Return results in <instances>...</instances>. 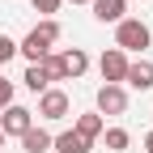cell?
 <instances>
[{
	"instance_id": "ac0fdd59",
	"label": "cell",
	"mask_w": 153,
	"mask_h": 153,
	"mask_svg": "<svg viewBox=\"0 0 153 153\" xmlns=\"http://www.w3.org/2000/svg\"><path fill=\"white\" fill-rule=\"evenodd\" d=\"M30 4H34L38 13H47V17H51V13H60V4H64V0H30Z\"/></svg>"
},
{
	"instance_id": "ba28073f",
	"label": "cell",
	"mask_w": 153,
	"mask_h": 153,
	"mask_svg": "<svg viewBox=\"0 0 153 153\" xmlns=\"http://www.w3.org/2000/svg\"><path fill=\"white\" fill-rule=\"evenodd\" d=\"M89 4H94V17H98V22L106 26H119L123 22V13H128V0H89Z\"/></svg>"
},
{
	"instance_id": "5b68a950",
	"label": "cell",
	"mask_w": 153,
	"mask_h": 153,
	"mask_svg": "<svg viewBox=\"0 0 153 153\" xmlns=\"http://www.w3.org/2000/svg\"><path fill=\"white\" fill-rule=\"evenodd\" d=\"M98 72H102V81H106V85H123V76H128V55H123L119 47L102 51V60H98Z\"/></svg>"
},
{
	"instance_id": "7a4b0ae2",
	"label": "cell",
	"mask_w": 153,
	"mask_h": 153,
	"mask_svg": "<svg viewBox=\"0 0 153 153\" xmlns=\"http://www.w3.org/2000/svg\"><path fill=\"white\" fill-rule=\"evenodd\" d=\"M149 38H153V34H149V26L140 22V17H123V22L115 26V47H119L123 55H128V51H145Z\"/></svg>"
},
{
	"instance_id": "44dd1931",
	"label": "cell",
	"mask_w": 153,
	"mask_h": 153,
	"mask_svg": "<svg viewBox=\"0 0 153 153\" xmlns=\"http://www.w3.org/2000/svg\"><path fill=\"white\" fill-rule=\"evenodd\" d=\"M72 4H89V0H72Z\"/></svg>"
},
{
	"instance_id": "ffe728a7",
	"label": "cell",
	"mask_w": 153,
	"mask_h": 153,
	"mask_svg": "<svg viewBox=\"0 0 153 153\" xmlns=\"http://www.w3.org/2000/svg\"><path fill=\"white\" fill-rule=\"evenodd\" d=\"M0 153H4V132H0Z\"/></svg>"
},
{
	"instance_id": "30bf717a",
	"label": "cell",
	"mask_w": 153,
	"mask_h": 153,
	"mask_svg": "<svg viewBox=\"0 0 153 153\" xmlns=\"http://www.w3.org/2000/svg\"><path fill=\"white\" fill-rule=\"evenodd\" d=\"M51 149H55V153H89L94 145H89L85 136H76V132L68 128V132H60V136H51Z\"/></svg>"
},
{
	"instance_id": "7c38bea8",
	"label": "cell",
	"mask_w": 153,
	"mask_h": 153,
	"mask_svg": "<svg viewBox=\"0 0 153 153\" xmlns=\"http://www.w3.org/2000/svg\"><path fill=\"white\" fill-rule=\"evenodd\" d=\"M22 149H26V153H51V132L30 128L26 136H22Z\"/></svg>"
},
{
	"instance_id": "4fadbf2b",
	"label": "cell",
	"mask_w": 153,
	"mask_h": 153,
	"mask_svg": "<svg viewBox=\"0 0 153 153\" xmlns=\"http://www.w3.org/2000/svg\"><path fill=\"white\" fill-rule=\"evenodd\" d=\"M102 140H106V149H111V153H128V145H132L128 128H106V132H102Z\"/></svg>"
},
{
	"instance_id": "8fae6325",
	"label": "cell",
	"mask_w": 153,
	"mask_h": 153,
	"mask_svg": "<svg viewBox=\"0 0 153 153\" xmlns=\"http://www.w3.org/2000/svg\"><path fill=\"white\" fill-rule=\"evenodd\" d=\"M55 55H60V64H64V76H81L89 68V55L81 47H68V51H55Z\"/></svg>"
},
{
	"instance_id": "277c9868",
	"label": "cell",
	"mask_w": 153,
	"mask_h": 153,
	"mask_svg": "<svg viewBox=\"0 0 153 153\" xmlns=\"http://www.w3.org/2000/svg\"><path fill=\"white\" fill-rule=\"evenodd\" d=\"M34 128V111L30 106H4V115H0V132H4V140L9 136H26V132Z\"/></svg>"
},
{
	"instance_id": "e0dca14e",
	"label": "cell",
	"mask_w": 153,
	"mask_h": 153,
	"mask_svg": "<svg viewBox=\"0 0 153 153\" xmlns=\"http://www.w3.org/2000/svg\"><path fill=\"white\" fill-rule=\"evenodd\" d=\"M13 55H17V43H13L9 34H0V64H9Z\"/></svg>"
},
{
	"instance_id": "5bb4252c",
	"label": "cell",
	"mask_w": 153,
	"mask_h": 153,
	"mask_svg": "<svg viewBox=\"0 0 153 153\" xmlns=\"http://www.w3.org/2000/svg\"><path fill=\"white\" fill-rule=\"evenodd\" d=\"M38 68L47 72V81H51V85H55V81H68V76H64V64H60V55H55V51L43 55V60H38Z\"/></svg>"
},
{
	"instance_id": "2e32d148",
	"label": "cell",
	"mask_w": 153,
	"mask_h": 153,
	"mask_svg": "<svg viewBox=\"0 0 153 153\" xmlns=\"http://www.w3.org/2000/svg\"><path fill=\"white\" fill-rule=\"evenodd\" d=\"M4 106H13V81L0 72V111H4Z\"/></svg>"
},
{
	"instance_id": "8992f818",
	"label": "cell",
	"mask_w": 153,
	"mask_h": 153,
	"mask_svg": "<svg viewBox=\"0 0 153 153\" xmlns=\"http://www.w3.org/2000/svg\"><path fill=\"white\" fill-rule=\"evenodd\" d=\"M128 111V89L123 85H98V115H123Z\"/></svg>"
},
{
	"instance_id": "6da1fadb",
	"label": "cell",
	"mask_w": 153,
	"mask_h": 153,
	"mask_svg": "<svg viewBox=\"0 0 153 153\" xmlns=\"http://www.w3.org/2000/svg\"><path fill=\"white\" fill-rule=\"evenodd\" d=\"M60 34H64L60 22H55V17H43V22H38V26L22 38V43H17V51H22L30 64H38L43 55H51V43H60Z\"/></svg>"
},
{
	"instance_id": "9a60e30c",
	"label": "cell",
	"mask_w": 153,
	"mask_h": 153,
	"mask_svg": "<svg viewBox=\"0 0 153 153\" xmlns=\"http://www.w3.org/2000/svg\"><path fill=\"white\" fill-rule=\"evenodd\" d=\"M22 81H26V89H34V94H43V89H51V81H47V72L38 68V64H30V68H26V76H22Z\"/></svg>"
},
{
	"instance_id": "3957f363",
	"label": "cell",
	"mask_w": 153,
	"mask_h": 153,
	"mask_svg": "<svg viewBox=\"0 0 153 153\" xmlns=\"http://www.w3.org/2000/svg\"><path fill=\"white\" fill-rule=\"evenodd\" d=\"M68 111H72V98H68L64 89H55V85H51V89L38 94V119H51V123H55V119H64Z\"/></svg>"
},
{
	"instance_id": "d6986e66",
	"label": "cell",
	"mask_w": 153,
	"mask_h": 153,
	"mask_svg": "<svg viewBox=\"0 0 153 153\" xmlns=\"http://www.w3.org/2000/svg\"><path fill=\"white\" fill-rule=\"evenodd\" d=\"M145 153H153V132H149V136H145Z\"/></svg>"
},
{
	"instance_id": "9c48e42d",
	"label": "cell",
	"mask_w": 153,
	"mask_h": 153,
	"mask_svg": "<svg viewBox=\"0 0 153 153\" xmlns=\"http://www.w3.org/2000/svg\"><path fill=\"white\" fill-rule=\"evenodd\" d=\"M72 132H76V136H85V140L94 145V140H98L102 132H106V119H102L98 111H94V115H76V123H72Z\"/></svg>"
},
{
	"instance_id": "52a82bcc",
	"label": "cell",
	"mask_w": 153,
	"mask_h": 153,
	"mask_svg": "<svg viewBox=\"0 0 153 153\" xmlns=\"http://www.w3.org/2000/svg\"><path fill=\"white\" fill-rule=\"evenodd\" d=\"M123 85H132V89H153V60H128Z\"/></svg>"
}]
</instances>
